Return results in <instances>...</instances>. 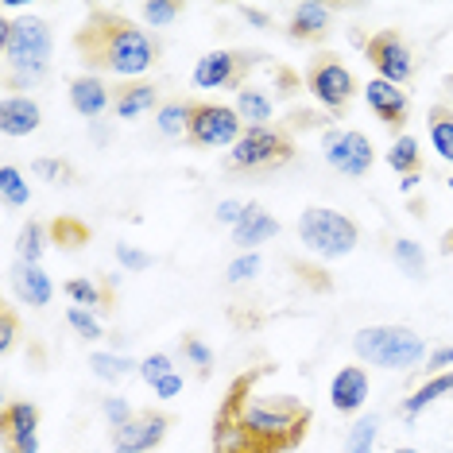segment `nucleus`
Masks as SVG:
<instances>
[{
  "label": "nucleus",
  "mask_w": 453,
  "mask_h": 453,
  "mask_svg": "<svg viewBox=\"0 0 453 453\" xmlns=\"http://www.w3.org/2000/svg\"><path fill=\"white\" fill-rule=\"evenodd\" d=\"M74 50L86 74H112L120 81H136L159 63V39L148 27L132 24L112 8H89L74 32Z\"/></svg>",
  "instance_id": "obj_1"
},
{
  "label": "nucleus",
  "mask_w": 453,
  "mask_h": 453,
  "mask_svg": "<svg viewBox=\"0 0 453 453\" xmlns=\"http://www.w3.org/2000/svg\"><path fill=\"white\" fill-rule=\"evenodd\" d=\"M267 372H272L267 365L244 368V372L236 376L229 388H225L221 403H229L236 411V418H241L267 449L291 453V449L303 446L306 434H311L314 407L303 403L298 395H260L256 384H260Z\"/></svg>",
  "instance_id": "obj_2"
},
{
  "label": "nucleus",
  "mask_w": 453,
  "mask_h": 453,
  "mask_svg": "<svg viewBox=\"0 0 453 453\" xmlns=\"http://www.w3.org/2000/svg\"><path fill=\"white\" fill-rule=\"evenodd\" d=\"M55 32L43 16H12L0 27V58H4V89H32L50 70Z\"/></svg>",
  "instance_id": "obj_3"
},
{
  "label": "nucleus",
  "mask_w": 453,
  "mask_h": 453,
  "mask_svg": "<svg viewBox=\"0 0 453 453\" xmlns=\"http://www.w3.org/2000/svg\"><path fill=\"white\" fill-rule=\"evenodd\" d=\"M353 353L376 368H415L426 360V342L411 326H365L353 337Z\"/></svg>",
  "instance_id": "obj_4"
},
{
  "label": "nucleus",
  "mask_w": 453,
  "mask_h": 453,
  "mask_svg": "<svg viewBox=\"0 0 453 453\" xmlns=\"http://www.w3.org/2000/svg\"><path fill=\"white\" fill-rule=\"evenodd\" d=\"M295 159V136L283 125L267 128H244V136L233 143L225 156V167L236 174H260V171H280Z\"/></svg>",
  "instance_id": "obj_5"
},
{
  "label": "nucleus",
  "mask_w": 453,
  "mask_h": 453,
  "mask_svg": "<svg viewBox=\"0 0 453 453\" xmlns=\"http://www.w3.org/2000/svg\"><path fill=\"white\" fill-rule=\"evenodd\" d=\"M298 241L306 244L311 252L326 256V260H342L357 249L360 241V229L353 218H345V213L337 210H326V205H311V210L298 213Z\"/></svg>",
  "instance_id": "obj_6"
},
{
  "label": "nucleus",
  "mask_w": 453,
  "mask_h": 453,
  "mask_svg": "<svg viewBox=\"0 0 453 453\" xmlns=\"http://www.w3.org/2000/svg\"><path fill=\"white\" fill-rule=\"evenodd\" d=\"M306 89L314 94V101L322 105L329 117H342V112L349 109V101L357 97V78L353 70H349L342 58L334 55H318L311 70H306Z\"/></svg>",
  "instance_id": "obj_7"
},
{
  "label": "nucleus",
  "mask_w": 453,
  "mask_h": 453,
  "mask_svg": "<svg viewBox=\"0 0 453 453\" xmlns=\"http://www.w3.org/2000/svg\"><path fill=\"white\" fill-rule=\"evenodd\" d=\"M244 136V120L233 105L221 101H190V128L187 140L194 148H233Z\"/></svg>",
  "instance_id": "obj_8"
},
{
  "label": "nucleus",
  "mask_w": 453,
  "mask_h": 453,
  "mask_svg": "<svg viewBox=\"0 0 453 453\" xmlns=\"http://www.w3.org/2000/svg\"><path fill=\"white\" fill-rule=\"evenodd\" d=\"M260 50H210L194 63V86L198 89H244L249 70L260 66Z\"/></svg>",
  "instance_id": "obj_9"
},
{
  "label": "nucleus",
  "mask_w": 453,
  "mask_h": 453,
  "mask_svg": "<svg viewBox=\"0 0 453 453\" xmlns=\"http://www.w3.org/2000/svg\"><path fill=\"white\" fill-rule=\"evenodd\" d=\"M365 58L372 63L376 78L391 81V86H407L415 78V55H411L407 39L395 27H380L365 39Z\"/></svg>",
  "instance_id": "obj_10"
},
{
  "label": "nucleus",
  "mask_w": 453,
  "mask_h": 453,
  "mask_svg": "<svg viewBox=\"0 0 453 453\" xmlns=\"http://www.w3.org/2000/svg\"><path fill=\"white\" fill-rule=\"evenodd\" d=\"M322 148H326V163L334 171L349 174V179H365L376 163V151H372V140L365 132H337V128H326L322 132Z\"/></svg>",
  "instance_id": "obj_11"
},
{
  "label": "nucleus",
  "mask_w": 453,
  "mask_h": 453,
  "mask_svg": "<svg viewBox=\"0 0 453 453\" xmlns=\"http://www.w3.org/2000/svg\"><path fill=\"white\" fill-rule=\"evenodd\" d=\"M171 415L167 411H136V418H128L125 426L109 430V446L117 453H151L163 446V438H167L171 430Z\"/></svg>",
  "instance_id": "obj_12"
},
{
  "label": "nucleus",
  "mask_w": 453,
  "mask_h": 453,
  "mask_svg": "<svg viewBox=\"0 0 453 453\" xmlns=\"http://www.w3.org/2000/svg\"><path fill=\"white\" fill-rule=\"evenodd\" d=\"M0 441L4 453H39V407L27 399L0 407Z\"/></svg>",
  "instance_id": "obj_13"
},
{
  "label": "nucleus",
  "mask_w": 453,
  "mask_h": 453,
  "mask_svg": "<svg viewBox=\"0 0 453 453\" xmlns=\"http://www.w3.org/2000/svg\"><path fill=\"white\" fill-rule=\"evenodd\" d=\"M365 101H368V109L376 112V120H384V128L391 132V136L395 140L403 136V125L411 117V97H407L403 86H391V81H384V78H368Z\"/></svg>",
  "instance_id": "obj_14"
},
{
  "label": "nucleus",
  "mask_w": 453,
  "mask_h": 453,
  "mask_svg": "<svg viewBox=\"0 0 453 453\" xmlns=\"http://www.w3.org/2000/svg\"><path fill=\"white\" fill-rule=\"evenodd\" d=\"M210 453H275V449H267L264 441L236 418V411L229 403H221L218 415H213V426H210Z\"/></svg>",
  "instance_id": "obj_15"
},
{
  "label": "nucleus",
  "mask_w": 453,
  "mask_h": 453,
  "mask_svg": "<svg viewBox=\"0 0 453 453\" xmlns=\"http://www.w3.org/2000/svg\"><path fill=\"white\" fill-rule=\"evenodd\" d=\"M334 32V8L329 4H295L287 19V35L295 43H322Z\"/></svg>",
  "instance_id": "obj_16"
},
{
  "label": "nucleus",
  "mask_w": 453,
  "mask_h": 453,
  "mask_svg": "<svg viewBox=\"0 0 453 453\" xmlns=\"http://www.w3.org/2000/svg\"><path fill=\"white\" fill-rule=\"evenodd\" d=\"M43 125V109L27 94H4L0 101V132L4 136H32Z\"/></svg>",
  "instance_id": "obj_17"
},
{
  "label": "nucleus",
  "mask_w": 453,
  "mask_h": 453,
  "mask_svg": "<svg viewBox=\"0 0 453 453\" xmlns=\"http://www.w3.org/2000/svg\"><path fill=\"white\" fill-rule=\"evenodd\" d=\"M8 287H12V295L19 303L35 306V311L47 306L50 295H55V283H50V275L39 264H12L8 267Z\"/></svg>",
  "instance_id": "obj_18"
},
{
  "label": "nucleus",
  "mask_w": 453,
  "mask_h": 453,
  "mask_svg": "<svg viewBox=\"0 0 453 453\" xmlns=\"http://www.w3.org/2000/svg\"><path fill=\"white\" fill-rule=\"evenodd\" d=\"M365 399H368V372H365V365L337 368L334 384H329V403H334V411H342V415H357V411L365 407Z\"/></svg>",
  "instance_id": "obj_19"
},
{
  "label": "nucleus",
  "mask_w": 453,
  "mask_h": 453,
  "mask_svg": "<svg viewBox=\"0 0 453 453\" xmlns=\"http://www.w3.org/2000/svg\"><path fill=\"white\" fill-rule=\"evenodd\" d=\"M70 105L78 117L97 120L105 109H112V86H105L101 74H78L70 78Z\"/></svg>",
  "instance_id": "obj_20"
},
{
  "label": "nucleus",
  "mask_w": 453,
  "mask_h": 453,
  "mask_svg": "<svg viewBox=\"0 0 453 453\" xmlns=\"http://www.w3.org/2000/svg\"><path fill=\"white\" fill-rule=\"evenodd\" d=\"M159 105H163L159 86H151V81H120V86H112V112H117V120H136Z\"/></svg>",
  "instance_id": "obj_21"
},
{
  "label": "nucleus",
  "mask_w": 453,
  "mask_h": 453,
  "mask_svg": "<svg viewBox=\"0 0 453 453\" xmlns=\"http://www.w3.org/2000/svg\"><path fill=\"white\" fill-rule=\"evenodd\" d=\"M63 291H66L70 303L86 306V311L109 314L112 306H117V283H112V275H101V280H70Z\"/></svg>",
  "instance_id": "obj_22"
},
{
  "label": "nucleus",
  "mask_w": 453,
  "mask_h": 453,
  "mask_svg": "<svg viewBox=\"0 0 453 453\" xmlns=\"http://www.w3.org/2000/svg\"><path fill=\"white\" fill-rule=\"evenodd\" d=\"M275 233H280V221H275L260 202H249V213H244L241 225L233 229V244H241V252H256V244L272 241Z\"/></svg>",
  "instance_id": "obj_23"
},
{
  "label": "nucleus",
  "mask_w": 453,
  "mask_h": 453,
  "mask_svg": "<svg viewBox=\"0 0 453 453\" xmlns=\"http://www.w3.org/2000/svg\"><path fill=\"white\" fill-rule=\"evenodd\" d=\"M236 117L244 120V128H267L272 125V117H275V101L272 94H264V89H256V86H244L241 94H236Z\"/></svg>",
  "instance_id": "obj_24"
},
{
  "label": "nucleus",
  "mask_w": 453,
  "mask_h": 453,
  "mask_svg": "<svg viewBox=\"0 0 453 453\" xmlns=\"http://www.w3.org/2000/svg\"><path fill=\"white\" fill-rule=\"evenodd\" d=\"M449 391H453V368H449V372L430 376L422 388L411 391V395L403 399V403H399V415H403L407 422H411V418H418V415H422V411H426L430 403H438V399H441V395H449Z\"/></svg>",
  "instance_id": "obj_25"
},
{
  "label": "nucleus",
  "mask_w": 453,
  "mask_h": 453,
  "mask_svg": "<svg viewBox=\"0 0 453 453\" xmlns=\"http://www.w3.org/2000/svg\"><path fill=\"white\" fill-rule=\"evenodd\" d=\"M426 132H430V148H434L438 156L453 167V109L446 105V101L430 105V112H426Z\"/></svg>",
  "instance_id": "obj_26"
},
{
  "label": "nucleus",
  "mask_w": 453,
  "mask_h": 453,
  "mask_svg": "<svg viewBox=\"0 0 453 453\" xmlns=\"http://www.w3.org/2000/svg\"><path fill=\"white\" fill-rule=\"evenodd\" d=\"M388 167L399 171V179H411V174H422V151H418V140L415 136H399L391 140L388 148Z\"/></svg>",
  "instance_id": "obj_27"
},
{
  "label": "nucleus",
  "mask_w": 453,
  "mask_h": 453,
  "mask_svg": "<svg viewBox=\"0 0 453 453\" xmlns=\"http://www.w3.org/2000/svg\"><path fill=\"white\" fill-rule=\"evenodd\" d=\"M47 233H50V244H58L63 252H74V249H81V244H89V225L86 221H78V218H55L47 225Z\"/></svg>",
  "instance_id": "obj_28"
},
{
  "label": "nucleus",
  "mask_w": 453,
  "mask_h": 453,
  "mask_svg": "<svg viewBox=\"0 0 453 453\" xmlns=\"http://www.w3.org/2000/svg\"><path fill=\"white\" fill-rule=\"evenodd\" d=\"M156 128H159V136H167V140L187 136V128H190V101H163V105L156 109Z\"/></svg>",
  "instance_id": "obj_29"
},
{
  "label": "nucleus",
  "mask_w": 453,
  "mask_h": 453,
  "mask_svg": "<svg viewBox=\"0 0 453 453\" xmlns=\"http://www.w3.org/2000/svg\"><path fill=\"white\" fill-rule=\"evenodd\" d=\"M47 244H50L47 225L43 221H27L24 229H19V236H16L19 264H39V260H43V252H47Z\"/></svg>",
  "instance_id": "obj_30"
},
{
  "label": "nucleus",
  "mask_w": 453,
  "mask_h": 453,
  "mask_svg": "<svg viewBox=\"0 0 453 453\" xmlns=\"http://www.w3.org/2000/svg\"><path fill=\"white\" fill-rule=\"evenodd\" d=\"M89 368H94V376L105 380V384H120L128 372H140V365L125 353H89Z\"/></svg>",
  "instance_id": "obj_31"
},
{
  "label": "nucleus",
  "mask_w": 453,
  "mask_h": 453,
  "mask_svg": "<svg viewBox=\"0 0 453 453\" xmlns=\"http://www.w3.org/2000/svg\"><path fill=\"white\" fill-rule=\"evenodd\" d=\"M376 438H380V418L376 415H365L349 426V438H345V453H376Z\"/></svg>",
  "instance_id": "obj_32"
},
{
  "label": "nucleus",
  "mask_w": 453,
  "mask_h": 453,
  "mask_svg": "<svg viewBox=\"0 0 453 453\" xmlns=\"http://www.w3.org/2000/svg\"><path fill=\"white\" fill-rule=\"evenodd\" d=\"M0 198H4V205H12V210H19V205L32 202V187H27L24 174H19V167H12V163H4V167H0Z\"/></svg>",
  "instance_id": "obj_33"
},
{
  "label": "nucleus",
  "mask_w": 453,
  "mask_h": 453,
  "mask_svg": "<svg viewBox=\"0 0 453 453\" xmlns=\"http://www.w3.org/2000/svg\"><path fill=\"white\" fill-rule=\"evenodd\" d=\"M391 260H395L411 280H422V272H426V252H422V244L407 241V236H399V241H391Z\"/></svg>",
  "instance_id": "obj_34"
},
{
  "label": "nucleus",
  "mask_w": 453,
  "mask_h": 453,
  "mask_svg": "<svg viewBox=\"0 0 453 453\" xmlns=\"http://www.w3.org/2000/svg\"><path fill=\"white\" fill-rule=\"evenodd\" d=\"M179 353L190 360L194 368H198L202 376H210V368H213V349L202 342V337H194V334H182L179 337Z\"/></svg>",
  "instance_id": "obj_35"
},
{
  "label": "nucleus",
  "mask_w": 453,
  "mask_h": 453,
  "mask_svg": "<svg viewBox=\"0 0 453 453\" xmlns=\"http://www.w3.org/2000/svg\"><path fill=\"white\" fill-rule=\"evenodd\" d=\"M66 322H70V329H74L78 337H86V342H101V337H105V326H101L97 314L86 311V306H70Z\"/></svg>",
  "instance_id": "obj_36"
},
{
  "label": "nucleus",
  "mask_w": 453,
  "mask_h": 453,
  "mask_svg": "<svg viewBox=\"0 0 453 453\" xmlns=\"http://www.w3.org/2000/svg\"><path fill=\"white\" fill-rule=\"evenodd\" d=\"M260 275V252H241L236 260L225 267V283L229 287H241V283H249Z\"/></svg>",
  "instance_id": "obj_37"
},
{
  "label": "nucleus",
  "mask_w": 453,
  "mask_h": 453,
  "mask_svg": "<svg viewBox=\"0 0 453 453\" xmlns=\"http://www.w3.org/2000/svg\"><path fill=\"white\" fill-rule=\"evenodd\" d=\"M140 16L151 27H167L182 16V4H174V0H148V4H140Z\"/></svg>",
  "instance_id": "obj_38"
},
{
  "label": "nucleus",
  "mask_w": 453,
  "mask_h": 453,
  "mask_svg": "<svg viewBox=\"0 0 453 453\" xmlns=\"http://www.w3.org/2000/svg\"><path fill=\"white\" fill-rule=\"evenodd\" d=\"M171 372H174V360H171L167 353H151V357L140 360V380H143L148 388H156L159 380H167Z\"/></svg>",
  "instance_id": "obj_39"
},
{
  "label": "nucleus",
  "mask_w": 453,
  "mask_h": 453,
  "mask_svg": "<svg viewBox=\"0 0 453 453\" xmlns=\"http://www.w3.org/2000/svg\"><path fill=\"white\" fill-rule=\"evenodd\" d=\"M32 174H39V179L47 182H58V187H66V182H74V167H70L66 159H35L32 163Z\"/></svg>",
  "instance_id": "obj_40"
},
{
  "label": "nucleus",
  "mask_w": 453,
  "mask_h": 453,
  "mask_svg": "<svg viewBox=\"0 0 453 453\" xmlns=\"http://www.w3.org/2000/svg\"><path fill=\"white\" fill-rule=\"evenodd\" d=\"M101 415H105L109 430H117V426H125L128 418H136V411H132V403L125 395H105L101 399Z\"/></svg>",
  "instance_id": "obj_41"
},
{
  "label": "nucleus",
  "mask_w": 453,
  "mask_h": 453,
  "mask_svg": "<svg viewBox=\"0 0 453 453\" xmlns=\"http://www.w3.org/2000/svg\"><path fill=\"white\" fill-rule=\"evenodd\" d=\"M16 337H19V314L16 306H4L0 311V353H12Z\"/></svg>",
  "instance_id": "obj_42"
},
{
  "label": "nucleus",
  "mask_w": 453,
  "mask_h": 453,
  "mask_svg": "<svg viewBox=\"0 0 453 453\" xmlns=\"http://www.w3.org/2000/svg\"><path fill=\"white\" fill-rule=\"evenodd\" d=\"M117 264L128 267V272H148V267L156 264V260H151L148 252H140L136 244H117Z\"/></svg>",
  "instance_id": "obj_43"
},
{
  "label": "nucleus",
  "mask_w": 453,
  "mask_h": 453,
  "mask_svg": "<svg viewBox=\"0 0 453 453\" xmlns=\"http://www.w3.org/2000/svg\"><path fill=\"white\" fill-rule=\"evenodd\" d=\"M244 213H249V205H244V202L225 198V202H218V210H213V221H221V225H229V229H236Z\"/></svg>",
  "instance_id": "obj_44"
},
{
  "label": "nucleus",
  "mask_w": 453,
  "mask_h": 453,
  "mask_svg": "<svg viewBox=\"0 0 453 453\" xmlns=\"http://www.w3.org/2000/svg\"><path fill=\"white\" fill-rule=\"evenodd\" d=\"M236 12H241V19H244V24L260 27V32H267V27H272V16H267L264 8H256V4H241V8H236Z\"/></svg>",
  "instance_id": "obj_45"
},
{
  "label": "nucleus",
  "mask_w": 453,
  "mask_h": 453,
  "mask_svg": "<svg viewBox=\"0 0 453 453\" xmlns=\"http://www.w3.org/2000/svg\"><path fill=\"white\" fill-rule=\"evenodd\" d=\"M291 267H295V272H298V275H303V283H314V287H318V291H329V280H322V275H326V272H322V267H306V264H298V260H295Z\"/></svg>",
  "instance_id": "obj_46"
},
{
  "label": "nucleus",
  "mask_w": 453,
  "mask_h": 453,
  "mask_svg": "<svg viewBox=\"0 0 453 453\" xmlns=\"http://www.w3.org/2000/svg\"><path fill=\"white\" fill-rule=\"evenodd\" d=\"M275 81H280V97H291L298 89V74L287 70V66H275Z\"/></svg>",
  "instance_id": "obj_47"
},
{
  "label": "nucleus",
  "mask_w": 453,
  "mask_h": 453,
  "mask_svg": "<svg viewBox=\"0 0 453 453\" xmlns=\"http://www.w3.org/2000/svg\"><path fill=\"white\" fill-rule=\"evenodd\" d=\"M151 391H156L159 399H174V395H179V391H182V376H179V372H171L167 380H159V384L151 388Z\"/></svg>",
  "instance_id": "obj_48"
},
{
  "label": "nucleus",
  "mask_w": 453,
  "mask_h": 453,
  "mask_svg": "<svg viewBox=\"0 0 453 453\" xmlns=\"http://www.w3.org/2000/svg\"><path fill=\"white\" fill-rule=\"evenodd\" d=\"M426 368L430 372H441V368H453V345H446V349H438V353H430V360H426Z\"/></svg>",
  "instance_id": "obj_49"
},
{
  "label": "nucleus",
  "mask_w": 453,
  "mask_h": 453,
  "mask_svg": "<svg viewBox=\"0 0 453 453\" xmlns=\"http://www.w3.org/2000/svg\"><path fill=\"white\" fill-rule=\"evenodd\" d=\"M441 252L453 256V229H446V236H441Z\"/></svg>",
  "instance_id": "obj_50"
},
{
  "label": "nucleus",
  "mask_w": 453,
  "mask_h": 453,
  "mask_svg": "<svg viewBox=\"0 0 453 453\" xmlns=\"http://www.w3.org/2000/svg\"><path fill=\"white\" fill-rule=\"evenodd\" d=\"M391 453H418V449H411V446H399V449H391Z\"/></svg>",
  "instance_id": "obj_51"
},
{
  "label": "nucleus",
  "mask_w": 453,
  "mask_h": 453,
  "mask_svg": "<svg viewBox=\"0 0 453 453\" xmlns=\"http://www.w3.org/2000/svg\"><path fill=\"white\" fill-rule=\"evenodd\" d=\"M446 187H449V194H453V174H449V179H446Z\"/></svg>",
  "instance_id": "obj_52"
},
{
  "label": "nucleus",
  "mask_w": 453,
  "mask_h": 453,
  "mask_svg": "<svg viewBox=\"0 0 453 453\" xmlns=\"http://www.w3.org/2000/svg\"><path fill=\"white\" fill-rule=\"evenodd\" d=\"M446 89H453V74H449V78H446Z\"/></svg>",
  "instance_id": "obj_53"
}]
</instances>
